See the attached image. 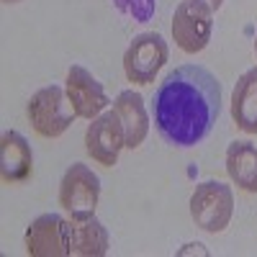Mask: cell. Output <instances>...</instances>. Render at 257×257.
<instances>
[{
    "mask_svg": "<svg viewBox=\"0 0 257 257\" xmlns=\"http://www.w3.org/2000/svg\"><path fill=\"white\" fill-rule=\"evenodd\" d=\"M221 82L201 64L170 70L155 93V126L173 147L201 144L221 116Z\"/></svg>",
    "mask_w": 257,
    "mask_h": 257,
    "instance_id": "1",
    "label": "cell"
},
{
    "mask_svg": "<svg viewBox=\"0 0 257 257\" xmlns=\"http://www.w3.org/2000/svg\"><path fill=\"white\" fill-rule=\"evenodd\" d=\"M26 118L41 139H59L77 118L72 103L59 85L39 88L26 103Z\"/></svg>",
    "mask_w": 257,
    "mask_h": 257,
    "instance_id": "2",
    "label": "cell"
},
{
    "mask_svg": "<svg viewBox=\"0 0 257 257\" xmlns=\"http://www.w3.org/2000/svg\"><path fill=\"white\" fill-rule=\"evenodd\" d=\"M234 216V190L221 180H203L190 196V219L206 234H221Z\"/></svg>",
    "mask_w": 257,
    "mask_h": 257,
    "instance_id": "3",
    "label": "cell"
},
{
    "mask_svg": "<svg viewBox=\"0 0 257 257\" xmlns=\"http://www.w3.org/2000/svg\"><path fill=\"white\" fill-rule=\"evenodd\" d=\"M213 11L208 0H180L173 13V41L185 54H201L213 34Z\"/></svg>",
    "mask_w": 257,
    "mask_h": 257,
    "instance_id": "4",
    "label": "cell"
},
{
    "mask_svg": "<svg viewBox=\"0 0 257 257\" xmlns=\"http://www.w3.org/2000/svg\"><path fill=\"white\" fill-rule=\"evenodd\" d=\"M170 59V47L162 34L144 31L132 39L123 52V75L134 85H152Z\"/></svg>",
    "mask_w": 257,
    "mask_h": 257,
    "instance_id": "5",
    "label": "cell"
},
{
    "mask_svg": "<svg viewBox=\"0 0 257 257\" xmlns=\"http://www.w3.org/2000/svg\"><path fill=\"white\" fill-rule=\"evenodd\" d=\"M31 257H72V226L62 213H41L24 234Z\"/></svg>",
    "mask_w": 257,
    "mask_h": 257,
    "instance_id": "6",
    "label": "cell"
},
{
    "mask_svg": "<svg viewBox=\"0 0 257 257\" xmlns=\"http://www.w3.org/2000/svg\"><path fill=\"white\" fill-rule=\"evenodd\" d=\"M57 201L67 216H72V213H95L100 201V178L88 165L72 162L59 180Z\"/></svg>",
    "mask_w": 257,
    "mask_h": 257,
    "instance_id": "7",
    "label": "cell"
},
{
    "mask_svg": "<svg viewBox=\"0 0 257 257\" xmlns=\"http://www.w3.org/2000/svg\"><path fill=\"white\" fill-rule=\"evenodd\" d=\"M123 149H126V132L113 108L103 111L88 123V128H85V152L93 162L103 167H113Z\"/></svg>",
    "mask_w": 257,
    "mask_h": 257,
    "instance_id": "8",
    "label": "cell"
},
{
    "mask_svg": "<svg viewBox=\"0 0 257 257\" xmlns=\"http://www.w3.org/2000/svg\"><path fill=\"white\" fill-rule=\"evenodd\" d=\"M64 93H67L77 118H85V121H93L95 116H100L111 105V98L105 95L103 85L93 77V72L85 70L82 64H72L67 70Z\"/></svg>",
    "mask_w": 257,
    "mask_h": 257,
    "instance_id": "9",
    "label": "cell"
},
{
    "mask_svg": "<svg viewBox=\"0 0 257 257\" xmlns=\"http://www.w3.org/2000/svg\"><path fill=\"white\" fill-rule=\"evenodd\" d=\"M34 175V149L29 139L8 128L0 137V178L6 185H21Z\"/></svg>",
    "mask_w": 257,
    "mask_h": 257,
    "instance_id": "10",
    "label": "cell"
},
{
    "mask_svg": "<svg viewBox=\"0 0 257 257\" xmlns=\"http://www.w3.org/2000/svg\"><path fill=\"white\" fill-rule=\"evenodd\" d=\"M72 257H103L111 247L108 229L95 213H72Z\"/></svg>",
    "mask_w": 257,
    "mask_h": 257,
    "instance_id": "11",
    "label": "cell"
},
{
    "mask_svg": "<svg viewBox=\"0 0 257 257\" xmlns=\"http://www.w3.org/2000/svg\"><path fill=\"white\" fill-rule=\"evenodd\" d=\"M229 113L239 132L257 134V67H249L239 75L231 90Z\"/></svg>",
    "mask_w": 257,
    "mask_h": 257,
    "instance_id": "12",
    "label": "cell"
},
{
    "mask_svg": "<svg viewBox=\"0 0 257 257\" xmlns=\"http://www.w3.org/2000/svg\"><path fill=\"white\" fill-rule=\"evenodd\" d=\"M113 111L123 123L126 149H139L149 134V113H147L144 98L137 90H121L113 100Z\"/></svg>",
    "mask_w": 257,
    "mask_h": 257,
    "instance_id": "13",
    "label": "cell"
},
{
    "mask_svg": "<svg viewBox=\"0 0 257 257\" xmlns=\"http://www.w3.org/2000/svg\"><path fill=\"white\" fill-rule=\"evenodd\" d=\"M226 175L244 193H257V144L237 139L226 147Z\"/></svg>",
    "mask_w": 257,
    "mask_h": 257,
    "instance_id": "14",
    "label": "cell"
},
{
    "mask_svg": "<svg viewBox=\"0 0 257 257\" xmlns=\"http://www.w3.org/2000/svg\"><path fill=\"white\" fill-rule=\"evenodd\" d=\"M190 247H193V244H190ZM188 252H198V254H208V252L203 249V244H196V249H180L178 254H188Z\"/></svg>",
    "mask_w": 257,
    "mask_h": 257,
    "instance_id": "15",
    "label": "cell"
},
{
    "mask_svg": "<svg viewBox=\"0 0 257 257\" xmlns=\"http://www.w3.org/2000/svg\"><path fill=\"white\" fill-rule=\"evenodd\" d=\"M208 3H211V8H213V11H219V8L224 6V0H208Z\"/></svg>",
    "mask_w": 257,
    "mask_h": 257,
    "instance_id": "16",
    "label": "cell"
},
{
    "mask_svg": "<svg viewBox=\"0 0 257 257\" xmlns=\"http://www.w3.org/2000/svg\"><path fill=\"white\" fill-rule=\"evenodd\" d=\"M6 6H13V3H21V0H3Z\"/></svg>",
    "mask_w": 257,
    "mask_h": 257,
    "instance_id": "17",
    "label": "cell"
},
{
    "mask_svg": "<svg viewBox=\"0 0 257 257\" xmlns=\"http://www.w3.org/2000/svg\"><path fill=\"white\" fill-rule=\"evenodd\" d=\"M254 57H257V36H254Z\"/></svg>",
    "mask_w": 257,
    "mask_h": 257,
    "instance_id": "18",
    "label": "cell"
}]
</instances>
